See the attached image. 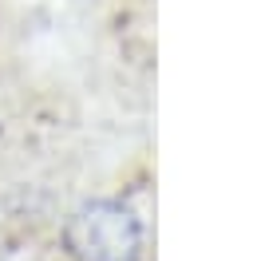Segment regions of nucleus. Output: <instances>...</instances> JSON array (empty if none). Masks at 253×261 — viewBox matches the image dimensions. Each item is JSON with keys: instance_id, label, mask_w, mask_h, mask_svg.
I'll return each mask as SVG.
<instances>
[{"instance_id": "obj_1", "label": "nucleus", "mask_w": 253, "mask_h": 261, "mask_svg": "<svg viewBox=\"0 0 253 261\" xmlns=\"http://www.w3.org/2000/svg\"><path fill=\"white\" fill-rule=\"evenodd\" d=\"M63 242L75 261H135L142 249V226L119 202H87L67 218Z\"/></svg>"}]
</instances>
